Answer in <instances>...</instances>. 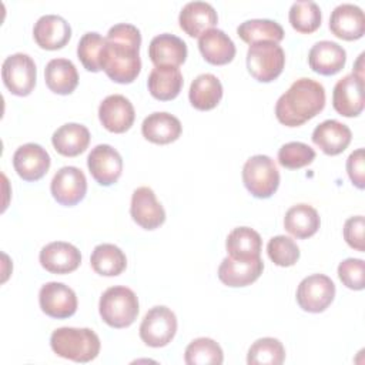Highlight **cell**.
I'll use <instances>...</instances> for the list:
<instances>
[{
    "mask_svg": "<svg viewBox=\"0 0 365 365\" xmlns=\"http://www.w3.org/2000/svg\"><path fill=\"white\" fill-rule=\"evenodd\" d=\"M141 34L130 23L114 24L106 37L100 56L101 70L115 83H133L141 70Z\"/></svg>",
    "mask_w": 365,
    "mask_h": 365,
    "instance_id": "cell-1",
    "label": "cell"
},
{
    "mask_svg": "<svg viewBox=\"0 0 365 365\" xmlns=\"http://www.w3.org/2000/svg\"><path fill=\"white\" fill-rule=\"evenodd\" d=\"M325 107V88L321 83L302 77L277 100L275 115L287 127H298L314 118Z\"/></svg>",
    "mask_w": 365,
    "mask_h": 365,
    "instance_id": "cell-2",
    "label": "cell"
},
{
    "mask_svg": "<svg viewBox=\"0 0 365 365\" xmlns=\"http://www.w3.org/2000/svg\"><path fill=\"white\" fill-rule=\"evenodd\" d=\"M50 346L61 358L86 364L98 355L100 338L90 328L61 327L53 331Z\"/></svg>",
    "mask_w": 365,
    "mask_h": 365,
    "instance_id": "cell-3",
    "label": "cell"
},
{
    "mask_svg": "<svg viewBox=\"0 0 365 365\" xmlns=\"http://www.w3.org/2000/svg\"><path fill=\"white\" fill-rule=\"evenodd\" d=\"M98 311L103 321L113 328L130 327L138 315V298L124 285L107 288L100 297Z\"/></svg>",
    "mask_w": 365,
    "mask_h": 365,
    "instance_id": "cell-4",
    "label": "cell"
},
{
    "mask_svg": "<svg viewBox=\"0 0 365 365\" xmlns=\"http://www.w3.org/2000/svg\"><path fill=\"white\" fill-rule=\"evenodd\" d=\"M242 182L255 198H269L278 190L279 171L271 157L257 154L245 161Z\"/></svg>",
    "mask_w": 365,
    "mask_h": 365,
    "instance_id": "cell-5",
    "label": "cell"
},
{
    "mask_svg": "<svg viewBox=\"0 0 365 365\" xmlns=\"http://www.w3.org/2000/svg\"><path fill=\"white\" fill-rule=\"evenodd\" d=\"M285 53L278 43L258 41L247 51V68L250 74L262 83L275 80L284 70Z\"/></svg>",
    "mask_w": 365,
    "mask_h": 365,
    "instance_id": "cell-6",
    "label": "cell"
},
{
    "mask_svg": "<svg viewBox=\"0 0 365 365\" xmlns=\"http://www.w3.org/2000/svg\"><path fill=\"white\" fill-rule=\"evenodd\" d=\"M175 332L177 317L170 308L164 305H157L148 309L140 325L141 341L153 348L168 345Z\"/></svg>",
    "mask_w": 365,
    "mask_h": 365,
    "instance_id": "cell-7",
    "label": "cell"
},
{
    "mask_svg": "<svg viewBox=\"0 0 365 365\" xmlns=\"http://www.w3.org/2000/svg\"><path fill=\"white\" fill-rule=\"evenodd\" d=\"M1 78L4 86L14 96H29L37 78L34 60L26 53H14L9 56L1 66Z\"/></svg>",
    "mask_w": 365,
    "mask_h": 365,
    "instance_id": "cell-8",
    "label": "cell"
},
{
    "mask_svg": "<svg viewBox=\"0 0 365 365\" xmlns=\"http://www.w3.org/2000/svg\"><path fill=\"white\" fill-rule=\"evenodd\" d=\"M335 297V284L324 274H312L305 277L297 288L298 305L312 314L325 311Z\"/></svg>",
    "mask_w": 365,
    "mask_h": 365,
    "instance_id": "cell-9",
    "label": "cell"
},
{
    "mask_svg": "<svg viewBox=\"0 0 365 365\" xmlns=\"http://www.w3.org/2000/svg\"><path fill=\"white\" fill-rule=\"evenodd\" d=\"M53 198L66 207L78 204L87 192V180L84 173L74 167H61L53 177L50 184Z\"/></svg>",
    "mask_w": 365,
    "mask_h": 365,
    "instance_id": "cell-10",
    "label": "cell"
},
{
    "mask_svg": "<svg viewBox=\"0 0 365 365\" xmlns=\"http://www.w3.org/2000/svg\"><path fill=\"white\" fill-rule=\"evenodd\" d=\"M38 304L46 315L64 319L76 314L77 295L68 285L51 281L40 288Z\"/></svg>",
    "mask_w": 365,
    "mask_h": 365,
    "instance_id": "cell-11",
    "label": "cell"
},
{
    "mask_svg": "<svg viewBox=\"0 0 365 365\" xmlns=\"http://www.w3.org/2000/svg\"><path fill=\"white\" fill-rule=\"evenodd\" d=\"M87 167L93 178L104 187H108L120 178L123 173V158L120 153L108 144L96 145L88 157Z\"/></svg>",
    "mask_w": 365,
    "mask_h": 365,
    "instance_id": "cell-12",
    "label": "cell"
},
{
    "mask_svg": "<svg viewBox=\"0 0 365 365\" xmlns=\"http://www.w3.org/2000/svg\"><path fill=\"white\" fill-rule=\"evenodd\" d=\"M332 106L344 117H356L364 110V78L354 73L336 81L332 91Z\"/></svg>",
    "mask_w": 365,
    "mask_h": 365,
    "instance_id": "cell-13",
    "label": "cell"
},
{
    "mask_svg": "<svg viewBox=\"0 0 365 365\" xmlns=\"http://www.w3.org/2000/svg\"><path fill=\"white\" fill-rule=\"evenodd\" d=\"M130 214L144 230H155L165 221V211L150 187H138L134 190Z\"/></svg>",
    "mask_w": 365,
    "mask_h": 365,
    "instance_id": "cell-14",
    "label": "cell"
},
{
    "mask_svg": "<svg viewBox=\"0 0 365 365\" xmlns=\"http://www.w3.org/2000/svg\"><path fill=\"white\" fill-rule=\"evenodd\" d=\"M98 118L106 130L120 134L133 125L135 111L127 97L121 94H111L100 103Z\"/></svg>",
    "mask_w": 365,
    "mask_h": 365,
    "instance_id": "cell-15",
    "label": "cell"
},
{
    "mask_svg": "<svg viewBox=\"0 0 365 365\" xmlns=\"http://www.w3.org/2000/svg\"><path fill=\"white\" fill-rule=\"evenodd\" d=\"M48 153L36 143L20 145L13 154V165L16 173L24 181H37L50 168Z\"/></svg>",
    "mask_w": 365,
    "mask_h": 365,
    "instance_id": "cell-16",
    "label": "cell"
},
{
    "mask_svg": "<svg viewBox=\"0 0 365 365\" xmlns=\"http://www.w3.org/2000/svg\"><path fill=\"white\" fill-rule=\"evenodd\" d=\"M38 259L41 267L51 274H68L78 268L81 254L70 242L54 241L41 248Z\"/></svg>",
    "mask_w": 365,
    "mask_h": 365,
    "instance_id": "cell-17",
    "label": "cell"
},
{
    "mask_svg": "<svg viewBox=\"0 0 365 365\" xmlns=\"http://www.w3.org/2000/svg\"><path fill=\"white\" fill-rule=\"evenodd\" d=\"M329 30L338 38L358 40L365 33V16L361 7L351 3L336 6L329 17Z\"/></svg>",
    "mask_w": 365,
    "mask_h": 365,
    "instance_id": "cell-18",
    "label": "cell"
},
{
    "mask_svg": "<svg viewBox=\"0 0 365 365\" xmlns=\"http://www.w3.org/2000/svg\"><path fill=\"white\" fill-rule=\"evenodd\" d=\"M264 269V261L255 259H234L225 257L218 267V278L228 287H247L255 282Z\"/></svg>",
    "mask_w": 365,
    "mask_h": 365,
    "instance_id": "cell-19",
    "label": "cell"
},
{
    "mask_svg": "<svg viewBox=\"0 0 365 365\" xmlns=\"http://www.w3.org/2000/svg\"><path fill=\"white\" fill-rule=\"evenodd\" d=\"M33 37L41 48L58 50L68 43L71 37V27L61 16L44 14L36 21L33 27Z\"/></svg>",
    "mask_w": 365,
    "mask_h": 365,
    "instance_id": "cell-20",
    "label": "cell"
},
{
    "mask_svg": "<svg viewBox=\"0 0 365 365\" xmlns=\"http://www.w3.org/2000/svg\"><path fill=\"white\" fill-rule=\"evenodd\" d=\"M148 56L155 67H178L187 58V44L174 34L163 33L150 41Z\"/></svg>",
    "mask_w": 365,
    "mask_h": 365,
    "instance_id": "cell-21",
    "label": "cell"
},
{
    "mask_svg": "<svg viewBox=\"0 0 365 365\" xmlns=\"http://www.w3.org/2000/svg\"><path fill=\"white\" fill-rule=\"evenodd\" d=\"M346 61V51L335 41L322 40L315 43L308 54V63L312 71L322 76L339 73Z\"/></svg>",
    "mask_w": 365,
    "mask_h": 365,
    "instance_id": "cell-22",
    "label": "cell"
},
{
    "mask_svg": "<svg viewBox=\"0 0 365 365\" xmlns=\"http://www.w3.org/2000/svg\"><path fill=\"white\" fill-rule=\"evenodd\" d=\"M349 127L338 120H325L312 131V143L328 155L341 154L351 143Z\"/></svg>",
    "mask_w": 365,
    "mask_h": 365,
    "instance_id": "cell-23",
    "label": "cell"
},
{
    "mask_svg": "<svg viewBox=\"0 0 365 365\" xmlns=\"http://www.w3.org/2000/svg\"><path fill=\"white\" fill-rule=\"evenodd\" d=\"M218 21L215 9L207 1H190L187 3L178 16L180 27L190 37H200L207 30L212 29Z\"/></svg>",
    "mask_w": 365,
    "mask_h": 365,
    "instance_id": "cell-24",
    "label": "cell"
},
{
    "mask_svg": "<svg viewBox=\"0 0 365 365\" xmlns=\"http://www.w3.org/2000/svg\"><path fill=\"white\" fill-rule=\"evenodd\" d=\"M180 120L165 111H155L148 114L143 124L141 133L145 140L154 144H170L181 135Z\"/></svg>",
    "mask_w": 365,
    "mask_h": 365,
    "instance_id": "cell-25",
    "label": "cell"
},
{
    "mask_svg": "<svg viewBox=\"0 0 365 365\" xmlns=\"http://www.w3.org/2000/svg\"><path fill=\"white\" fill-rule=\"evenodd\" d=\"M198 48L210 64L222 66L230 63L235 56L234 41L220 29H210L198 38Z\"/></svg>",
    "mask_w": 365,
    "mask_h": 365,
    "instance_id": "cell-26",
    "label": "cell"
},
{
    "mask_svg": "<svg viewBox=\"0 0 365 365\" xmlns=\"http://www.w3.org/2000/svg\"><path fill=\"white\" fill-rule=\"evenodd\" d=\"M54 150L64 157H76L90 144V131L78 123H67L58 127L51 137Z\"/></svg>",
    "mask_w": 365,
    "mask_h": 365,
    "instance_id": "cell-27",
    "label": "cell"
},
{
    "mask_svg": "<svg viewBox=\"0 0 365 365\" xmlns=\"http://www.w3.org/2000/svg\"><path fill=\"white\" fill-rule=\"evenodd\" d=\"M188 98L191 106L197 110H212L222 98V84L211 73L200 74L190 86Z\"/></svg>",
    "mask_w": 365,
    "mask_h": 365,
    "instance_id": "cell-28",
    "label": "cell"
},
{
    "mask_svg": "<svg viewBox=\"0 0 365 365\" xmlns=\"http://www.w3.org/2000/svg\"><path fill=\"white\" fill-rule=\"evenodd\" d=\"M47 87L56 94H70L78 84V73L73 61L67 58H53L44 68Z\"/></svg>",
    "mask_w": 365,
    "mask_h": 365,
    "instance_id": "cell-29",
    "label": "cell"
},
{
    "mask_svg": "<svg viewBox=\"0 0 365 365\" xmlns=\"http://www.w3.org/2000/svg\"><path fill=\"white\" fill-rule=\"evenodd\" d=\"M225 247L228 257L234 259H255L259 258L262 240L255 230L237 227L228 234Z\"/></svg>",
    "mask_w": 365,
    "mask_h": 365,
    "instance_id": "cell-30",
    "label": "cell"
},
{
    "mask_svg": "<svg viewBox=\"0 0 365 365\" xmlns=\"http://www.w3.org/2000/svg\"><path fill=\"white\" fill-rule=\"evenodd\" d=\"M151 96L161 101L175 98L182 88V74L177 67H154L147 80Z\"/></svg>",
    "mask_w": 365,
    "mask_h": 365,
    "instance_id": "cell-31",
    "label": "cell"
},
{
    "mask_svg": "<svg viewBox=\"0 0 365 365\" xmlns=\"http://www.w3.org/2000/svg\"><path fill=\"white\" fill-rule=\"evenodd\" d=\"M319 224L318 211L308 204L292 205L284 217L285 230L299 240L312 237L318 231Z\"/></svg>",
    "mask_w": 365,
    "mask_h": 365,
    "instance_id": "cell-32",
    "label": "cell"
},
{
    "mask_svg": "<svg viewBox=\"0 0 365 365\" xmlns=\"http://www.w3.org/2000/svg\"><path fill=\"white\" fill-rule=\"evenodd\" d=\"M91 268L104 277L120 275L127 267L125 254L114 244H98L90 257Z\"/></svg>",
    "mask_w": 365,
    "mask_h": 365,
    "instance_id": "cell-33",
    "label": "cell"
},
{
    "mask_svg": "<svg viewBox=\"0 0 365 365\" xmlns=\"http://www.w3.org/2000/svg\"><path fill=\"white\" fill-rule=\"evenodd\" d=\"M237 34L248 44L265 40L279 43L284 38V29L269 19H251L237 27Z\"/></svg>",
    "mask_w": 365,
    "mask_h": 365,
    "instance_id": "cell-34",
    "label": "cell"
},
{
    "mask_svg": "<svg viewBox=\"0 0 365 365\" xmlns=\"http://www.w3.org/2000/svg\"><path fill=\"white\" fill-rule=\"evenodd\" d=\"M188 365H221L224 354L221 346L211 338H197L188 344L184 352Z\"/></svg>",
    "mask_w": 365,
    "mask_h": 365,
    "instance_id": "cell-35",
    "label": "cell"
},
{
    "mask_svg": "<svg viewBox=\"0 0 365 365\" xmlns=\"http://www.w3.org/2000/svg\"><path fill=\"white\" fill-rule=\"evenodd\" d=\"M285 359V349L279 339L265 336L257 339L248 349V365H281Z\"/></svg>",
    "mask_w": 365,
    "mask_h": 365,
    "instance_id": "cell-36",
    "label": "cell"
},
{
    "mask_svg": "<svg viewBox=\"0 0 365 365\" xmlns=\"http://www.w3.org/2000/svg\"><path fill=\"white\" fill-rule=\"evenodd\" d=\"M292 29L299 33L309 34L314 33L321 26V9L315 1L299 0L292 3L288 14Z\"/></svg>",
    "mask_w": 365,
    "mask_h": 365,
    "instance_id": "cell-37",
    "label": "cell"
},
{
    "mask_svg": "<svg viewBox=\"0 0 365 365\" xmlns=\"http://www.w3.org/2000/svg\"><path fill=\"white\" fill-rule=\"evenodd\" d=\"M106 38L101 37L97 31H88L83 34L77 44V56L86 70L97 73L101 70L100 56L104 47Z\"/></svg>",
    "mask_w": 365,
    "mask_h": 365,
    "instance_id": "cell-38",
    "label": "cell"
},
{
    "mask_svg": "<svg viewBox=\"0 0 365 365\" xmlns=\"http://www.w3.org/2000/svg\"><path fill=\"white\" fill-rule=\"evenodd\" d=\"M315 160V151L308 144L291 141L284 144L278 151V163L288 170H298Z\"/></svg>",
    "mask_w": 365,
    "mask_h": 365,
    "instance_id": "cell-39",
    "label": "cell"
},
{
    "mask_svg": "<svg viewBox=\"0 0 365 365\" xmlns=\"http://www.w3.org/2000/svg\"><path fill=\"white\" fill-rule=\"evenodd\" d=\"M267 252L269 259L278 267H291L299 259L297 242L285 235H275L268 241Z\"/></svg>",
    "mask_w": 365,
    "mask_h": 365,
    "instance_id": "cell-40",
    "label": "cell"
},
{
    "mask_svg": "<svg viewBox=\"0 0 365 365\" xmlns=\"http://www.w3.org/2000/svg\"><path fill=\"white\" fill-rule=\"evenodd\" d=\"M338 277L341 282L355 291L365 287V262L361 258H346L338 265Z\"/></svg>",
    "mask_w": 365,
    "mask_h": 365,
    "instance_id": "cell-41",
    "label": "cell"
},
{
    "mask_svg": "<svg viewBox=\"0 0 365 365\" xmlns=\"http://www.w3.org/2000/svg\"><path fill=\"white\" fill-rule=\"evenodd\" d=\"M364 228H365V221L362 215L349 217L344 224V238L346 244L359 252H364L365 250Z\"/></svg>",
    "mask_w": 365,
    "mask_h": 365,
    "instance_id": "cell-42",
    "label": "cell"
},
{
    "mask_svg": "<svg viewBox=\"0 0 365 365\" xmlns=\"http://www.w3.org/2000/svg\"><path fill=\"white\" fill-rule=\"evenodd\" d=\"M364 161H365L364 148H358V150L352 151L349 154V157L346 158L348 175H349L352 184L356 188H359V190H362L365 187V177H364L365 167H364Z\"/></svg>",
    "mask_w": 365,
    "mask_h": 365,
    "instance_id": "cell-43",
    "label": "cell"
},
{
    "mask_svg": "<svg viewBox=\"0 0 365 365\" xmlns=\"http://www.w3.org/2000/svg\"><path fill=\"white\" fill-rule=\"evenodd\" d=\"M362 60H364V53L359 54L358 61H356V64H355V70L352 71L355 76H358V77H361V78H364V73H362Z\"/></svg>",
    "mask_w": 365,
    "mask_h": 365,
    "instance_id": "cell-44",
    "label": "cell"
}]
</instances>
